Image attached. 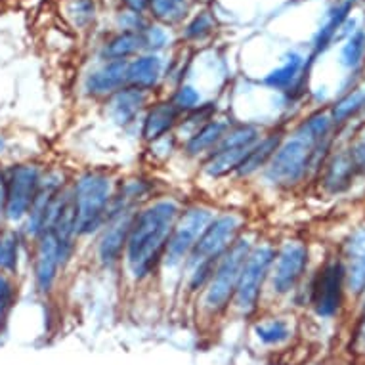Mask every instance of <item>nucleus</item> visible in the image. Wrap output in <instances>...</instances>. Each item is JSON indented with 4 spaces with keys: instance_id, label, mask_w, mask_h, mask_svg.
<instances>
[{
    "instance_id": "nucleus-23",
    "label": "nucleus",
    "mask_w": 365,
    "mask_h": 365,
    "mask_svg": "<svg viewBox=\"0 0 365 365\" xmlns=\"http://www.w3.org/2000/svg\"><path fill=\"white\" fill-rule=\"evenodd\" d=\"M304 67V58L297 52H291V54L285 58L282 66L272 69V71L262 78V84H266L268 88L279 90V92H287L294 86L297 78L300 77V71Z\"/></svg>"
},
{
    "instance_id": "nucleus-17",
    "label": "nucleus",
    "mask_w": 365,
    "mask_h": 365,
    "mask_svg": "<svg viewBox=\"0 0 365 365\" xmlns=\"http://www.w3.org/2000/svg\"><path fill=\"white\" fill-rule=\"evenodd\" d=\"M182 119V113L174 108L170 100H163L148 106L144 117H142V126H140V136L145 144H153L155 140H161L168 134L176 132Z\"/></svg>"
},
{
    "instance_id": "nucleus-40",
    "label": "nucleus",
    "mask_w": 365,
    "mask_h": 365,
    "mask_svg": "<svg viewBox=\"0 0 365 365\" xmlns=\"http://www.w3.org/2000/svg\"><path fill=\"white\" fill-rule=\"evenodd\" d=\"M4 148H6V142H4V138H0V153H2Z\"/></svg>"
},
{
    "instance_id": "nucleus-29",
    "label": "nucleus",
    "mask_w": 365,
    "mask_h": 365,
    "mask_svg": "<svg viewBox=\"0 0 365 365\" xmlns=\"http://www.w3.org/2000/svg\"><path fill=\"white\" fill-rule=\"evenodd\" d=\"M361 109H365V90L356 88L344 98H341V100L333 106L329 115L331 119H333V125L339 126L344 125V123L352 119V117H356Z\"/></svg>"
},
{
    "instance_id": "nucleus-30",
    "label": "nucleus",
    "mask_w": 365,
    "mask_h": 365,
    "mask_svg": "<svg viewBox=\"0 0 365 365\" xmlns=\"http://www.w3.org/2000/svg\"><path fill=\"white\" fill-rule=\"evenodd\" d=\"M365 56V31L356 29L348 35L346 42L342 44L341 50V63L348 69H356V67L364 61Z\"/></svg>"
},
{
    "instance_id": "nucleus-5",
    "label": "nucleus",
    "mask_w": 365,
    "mask_h": 365,
    "mask_svg": "<svg viewBox=\"0 0 365 365\" xmlns=\"http://www.w3.org/2000/svg\"><path fill=\"white\" fill-rule=\"evenodd\" d=\"M255 240L252 235L243 234L235 240V243L226 251V255L218 260L209 283L199 297V310L205 319H218L232 308L237 283H240L241 269L251 252Z\"/></svg>"
},
{
    "instance_id": "nucleus-28",
    "label": "nucleus",
    "mask_w": 365,
    "mask_h": 365,
    "mask_svg": "<svg viewBox=\"0 0 365 365\" xmlns=\"http://www.w3.org/2000/svg\"><path fill=\"white\" fill-rule=\"evenodd\" d=\"M19 247H21V240L18 232L8 230L4 234H0V274L4 276L18 274Z\"/></svg>"
},
{
    "instance_id": "nucleus-25",
    "label": "nucleus",
    "mask_w": 365,
    "mask_h": 365,
    "mask_svg": "<svg viewBox=\"0 0 365 365\" xmlns=\"http://www.w3.org/2000/svg\"><path fill=\"white\" fill-rule=\"evenodd\" d=\"M252 335L264 346H282L293 336V329L283 317H262L252 325Z\"/></svg>"
},
{
    "instance_id": "nucleus-31",
    "label": "nucleus",
    "mask_w": 365,
    "mask_h": 365,
    "mask_svg": "<svg viewBox=\"0 0 365 365\" xmlns=\"http://www.w3.org/2000/svg\"><path fill=\"white\" fill-rule=\"evenodd\" d=\"M215 31V18L210 16V12H201L195 14L190 21L186 24L184 31H182V36L186 41H203L207 36Z\"/></svg>"
},
{
    "instance_id": "nucleus-9",
    "label": "nucleus",
    "mask_w": 365,
    "mask_h": 365,
    "mask_svg": "<svg viewBox=\"0 0 365 365\" xmlns=\"http://www.w3.org/2000/svg\"><path fill=\"white\" fill-rule=\"evenodd\" d=\"M310 251L302 240H287L276 249V258L269 269L268 287L276 297H287L297 289L306 269Z\"/></svg>"
},
{
    "instance_id": "nucleus-35",
    "label": "nucleus",
    "mask_w": 365,
    "mask_h": 365,
    "mask_svg": "<svg viewBox=\"0 0 365 365\" xmlns=\"http://www.w3.org/2000/svg\"><path fill=\"white\" fill-rule=\"evenodd\" d=\"M117 24H119L120 31H125V33H138V35L150 25L142 14L128 12V10L120 12V16L117 18Z\"/></svg>"
},
{
    "instance_id": "nucleus-32",
    "label": "nucleus",
    "mask_w": 365,
    "mask_h": 365,
    "mask_svg": "<svg viewBox=\"0 0 365 365\" xmlns=\"http://www.w3.org/2000/svg\"><path fill=\"white\" fill-rule=\"evenodd\" d=\"M67 16L75 27H86L96 18V4L94 0H69Z\"/></svg>"
},
{
    "instance_id": "nucleus-8",
    "label": "nucleus",
    "mask_w": 365,
    "mask_h": 365,
    "mask_svg": "<svg viewBox=\"0 0 365 365\" xmlns=\"http://www.w3.org/2000/svg\"><path fill=\"white\" fill-rule=\"evenodd\" d=\"M260 138L262 128L258 125L243 123L230 126L218 145L203 159L201 170L210 180H222L230 174H235L241 161Z\"/></svg>"
},
{
    "instance_id": "nucleus-37",
    "label": "nucleus",
    "mask_w": 365,
    "mask_h": 365,
    "mask_svg": "<svg viewBox=\"0 0 365 365\" xmlns=\"http://www.w3.org/2000/svg\"><path fill=\"white\" fill-rule=\"evenodd\" d=\"M348 151H350V155H352L354 165L358 168V173H365V130L356 138V142H354L352 148Z\"/></svg>"
},
{
    "instance_id": "nucleus-13",
    "label": "nucleus",
    "mask_w": 365,
    "mask_h": 365,
    "mask_svg": "<svg viewBox=\"0 0 365 365\" xmlns=\"http://www.w3.org/2000/svg\"><path fill=\"white\" fill-rule=\"evenodd\" d=\"M136 210H123L109 216L106 226L96 235V262L103 269H115L123 266L126 241L130 234L132 218Z\"/></svg>"
},
{
    "instance_id": "nucleus-4",
    "label": "nucleus",
    "mask_w": 365,
    "mask_h": 365,
    "mask_svg": "<svg viewBox=\"0 0 365 365\" xmlns=\"http://www.w3.org/2000/svg\"><path fill=\"white\" fill-rule=\"evenodd\" d=\"M117 184L113 174L100 168L83 170L73 180L71 197L78 240L94 237L106 226Z\"/></svg>"
},
{
    "instance_id": "nucleus-33",
    "label": "nucleus",
    "mask_w": 365,
    "mask_h": 365,
    "mask_svg": "<svg viewBox=\"0 0 365 365\" xmlns=\"http://www.w3.org/2000/svg\"><path fill=\"white\" fill-rule=\"evenodd\" d=\"M140 36H142V50H144L145 54L161 52L168 44V41H170L167 29L159 24H150L140 33Z\"/></svg>"
},
{
    "instance_id": "nucleus-7",
    "label": "nucleus",
    "mask_w": 365,
    "mask_h": 365,
    "mask_svg": "<svg viewBox=\"0 0 365 365\" xmlns=\"http://www.w3.org/2000/svg\"><path fill=\"white\" fill-rule=\"evenodd\" d=\"M215 215V210L205 203H190L182 207L178 218L174 222L170 237H168L161 269H168V272L182 269L190 252L197 243L199 235L203 234V230Z\"/></svg>"
},
{
    "instance_id": "nucleus-3",
    "label": "nucleus",
    "mask_w": 365,
    "mask_h": 365,
    "mask_svg": "<svg viewBox=\"0 0 365 365\" xmlns=\"http://www.w3.org/2000/svg\"><path fill=\"white\" fill-rule=\"evenodd\" d=\"M243 216L234 210L216 212L212 220L207 224L203 234L199 235L197 243L190 252V257L184 262L180 274L182 282L186 285L190 294H199L209 283L216 264L220 260L230 247L234 245L243 230Z\"/></svg>"
},
{
    "instance_id": "nucleus-19",
    "label": "nucleus",
    "mask_w": 365,
    "mask_h": 365,
    "mask_svg": "<svg viewBox=\"0 0 365 365\" xmlns=\"http://www.w3.org/2000/svg\"><path fill=\"white\" fill-rule=\"evenodd\" d=\"M283 136H285L283 130H272L268 134H262V138L252 145L251 151L247 153L245 159L237 167L234 174L235 178L247 180L257 176V174H262V170L268 167V163L272 161V157H274V153H276L279 144H282Z\"/></svg>"
},
{
    "instance_id": "nucleus-18",
    "label": "nucleus",
    "mask_w": 365,
    "mask_h": 365,
    "mask_svg": "<svg viewBox=\"0 0 365 365\" xmlns=\"http://www.w3.org/2000/svg\"><path fill=\"white\" fill-rule=\"evenodd\" d=\"M126 66L128 61H106L84 78V92L90 98L108 100L126 86Z\"/></svg>"
},
{
    "instance_id": "nucleus-20",
    "label": "nucleus",
    "mask_w": 365,
    "mask_h": 365,
    "mask_svg": "<svg viewBox=\"0 0 365 365\" xmlns=\"http://www.w3.org/2000/svg\"><path fill=\"white\" fill-rule=\"evenodd\" d=\"M230 128V123L224 119H216L212 117L207 120L205 125H201L197 130L190 134L184 142H182V151L184 155L190 159H205L210 151L215 150L218 142L224 138V134Z\"/></svg>"
},
{
    "instance_id": "nucleus-39",
    "label": "nucleus",
    "mask_w": 365,
    "mask_h": 365,
    "mask_svg": "<svg viewBox=\"0 0 365 365\" xmlns=\"http://www.w3.org/2000/svg\"><path fill=\"white\" fill-rule=\"evenodd\" d=\"M6 207V173L0 170V215H4Z\"/></svg>"
},
{
    "instance_id": "nucleus-1",
    "label": "nucleus",
    "mask_w": 365,
    "mask_h": 365,
    "mask_svg": "<svg viewBox=\"0 0 365 365\" xmlns=\"http://www.w3.org/2000/svg\"><path fill=\"white\" fill-rule=\"evenodd\" d=\"M335 125L329 111H316L306 117L291 134H285L277 151L262 170L264 182L274 190H293L310 173L327 161L331 132Z\"/></svg>"
},
{
    "instance_id": "nucleus-10",
    "label": "nucleus",
    "mask_w": 365,
    "mask_h": 365,
    "mask_svg": "<svg viewBox=\"0 0 365 365\" xmlns=\"http://www.w3.org/2000/svg\"><path fill=\"white\" fill-rule=\"evenodd\" d=\"M346 293V274L341 257L329 258L310 285V304L319 317L331 319L341 312Z\"/></svg>"
},
{
    "instance_id": "nucleus-26",
    "label": "nucleus",
    "mask_w": 365,
    "mask_h": 365,
    "mask_svg": "<svg viewBox=\"0 0 365 365\" xmlns=\"http://www.w3.org/2000/svg\"><path fill=\"white\" fill-rule=\"evenodd\" d=\"M350 8H352V2H350V0H344L342 4H339V6L331 10L327 19H325V24L322 25V29L317 31L316 41H314V50H316V54L324 52L331 42H333L336 33L341 31L342 24L348 19Z\"/></svg>"
},
{
    "instance_id": "nucleus-15",
    "label": "nucleus",
    "mask_w": 365,
    "mask_h": 365,
    "mask_svg": "<svg viewBox=\"0 0 365 365\" xmlns=\"http://www.w3.org/2000/svg\"><path fill=\"white\" fill-rule=\"evenodd\" d=\"M150 103V94H145L142 90L125 86L119 92H115L113 96L106 100V117H108L115 126L128 128L142 120L145 109Z\"/></svg>"
},
{
    "instance_id": "nucleus-14",
    "label": "nucleus",
    "mask_w": 365,
    "mask_h": 365,
    "mask_svg": "<svg viewBox=\"0 0 365 365\" xmlns=\"http://www.w3.org/2000/svg\"><path fill=\"white\" fill-rule=\"evenodd\" d=\"M69 182L63 176L61 170H50V173L42 174L41 186L36 192V197L31 205V210L27 218L24 220V234L29 240L36 241L38 237L48 232L50 224V212H52V203H54L56 195L67 186Z\"/></svg>"
},
{
    "instance_id": "nucleus-41",
    "label": "nucleus",
    "mask_w": 365,
    "mask_h": 365,
    "mask_svg": "<svg viewBox=\"0 0 365 365\" xmlns=\"http://www.w3.org/2000/svg\"><path fill=\"white\" fill-rule=\"evenodd\" d=\"M350 2H354V0H350Z\"/></svg>"
},
{
    "instance_id": "nucleus-2",
    "label": "nucleus",
    "mask_w": 365,
    "mask_h": 365,
    "mask_svg": "<svg viewBox=\"0 0 365 365\" xmlns=\"http://www.w3.org/2000/svg\"><path fill=\"white\" fill-rule=\"evenodd\" d=\"M180 210L182 205L174 197L151 199L136 210L123 257L126 276L134 283L150 282L161 269L168 237Z\"/></svg>"
},
{
    "instance_id": "nucleus-27",
    "label": "nucleus",
    "mask_w": 365,
    "mask_h": 365,
    "mask_svg": "<svg viewBox=\"0 0 365 365\" xmlns=\"http://www.w3.org/2000/svg\"><path fill=\"white\" fill-rule=\"evenodd\" d=\"M187 0H151L150 14L159 25H178L186 19Z\"/></svg>"
},
{
    "instance_id": "nucleus-38",
    "label": "nucleus",
    "mask_w": 365,
    "mask_h": 365,
    "mask_svg": "<svg viewBox=\"0 0 365 365\" xmlns=\"http://www.w3.org/2000/svg\"><path fill=\"white\" fill-rule=\"evenodd\" d=\"M123 4L128 12L134 14H142L144 16L145 12H150L151 0H123Z\"/></svg>"
},
{
    "instance_id": "nucleus-24",
    "label": "nucleus",
    "mask_w": 365,
    "mask_h": 365,
    "mask_svg": "<svg viewBox=\"0 0 365 365\" xmlns=\"http://www.w3.org/2000/svg\"><path fill=\"white\" fill-rule=\"evenodd\" d=\"M140 52H142V36L138 33L119 31L103 44L102 58L106 61H130Z\"/></svg>"
},
{
    "instance_id": "nucleus-6",
    "label": "nucleus",
    "mask_w": 365,
    "mask_h": 365,
    "mask_svg": "<svg viewBox=\"0 0 365 365\" xmlns=\"http://www.w3.org/2000/svg\"><path fill=\"white\" fill-rule=\"evenodd\" d=\"M274 258H276V247L269 241H262V243L255 241V245L243 264V269H241L237 291H235L234 302H232V308L240 316L249 317L257 314L260 308V300H262L264 289L268 285Z\"/></svg>"
},
{
    "instance_id": "nucleus-11",
    "label": "nucleus",
    "mask_w": 365,
    "mask_h": 365,
    "mask_svg": "<svg viewBox=\"0 0 365 365\" xmlns=\"http://www.w3.org/2000/svg\"><path fill=\"white\" fill-rule=\"evenodd\" d=\"M42 170L35 163L14 165L6 173V207L4 218L8 222H24L35 201L41 186Z\"/></svg>"
},
{
    "instance_id": "nucleus-36",
    "label": "nucleus",
    "mask_w": 365,
    "mask_h": 365,
    "mask_svg": "<svg viewBox=\"0 0 365 365\" xmlns=\"http://www.w3.org/2000/svg\"><path fill=\"white\" fill-rule=\"evenodd\" d=\"M14 294L16 293H14V283L10 276L0 274V319H4L8 310L12 308Z\"/></svg>"
},
{
    "instance_id": "nucleus-16",
    "label": "nucleus",
    "mask_w": 365,
    "mask_h": 365,
    "mask_svg": "<svg viewBox=\"0 0 365 365\" xmlns=\"http://www.w3.org/2000/svg\"><path fill=\"white\" fill-rule=\"evenodd\" d=\"M341 260L346 274V291L361 297L365 291V224L354 227L348 235Z\"/></svg>"
},
{
    "instance_id": "nucleus-12",
    "label": "nucleus",
    "mask_w": 365,
    "mask_h": 365,
    "mask_svg": "<svg viewBox=\"0 0 365 365\" xmlns=\"http://www.w3.org/2000/svg\"><path fill=\"white\" fill-rule=\"evenodd\" d=\"M73 255L58 243L54 235L46 234L35 241V260H33V277L35 287L41 294L52 293L60 274L71 262Z\"/></svg>"
},
{
    "instance_id": "nucleus-22",
    "label": "nucleus",
    "mask_w": 365,
    "mask_h": 365,
    "mask_svg": "<svg viewBox=\"0 0 365 365\" xmlns=\"http://www.w3.org/2000/svg\"><path fill=\"white\" fill-rule=\"evenodd\" d=\"M358 168L354 165V159L348 150H341L327 157L324 163V187L325 192L331 195L346 192L348 187L352 186L354 178H356Z\"/></svg>"
},
{
    "instance_id": "nucleus-34",
    "label": "nucleus",
    "mask_w": 365,
    "mask_h": 365,
    "mask_svg": "<svg viewBox=\"0 0 365 365\" xmlns=\"http://www.w3.org/2000/svg\"><path fill=\"white\" fill-rule=\"evenodd\" d=\"M170 102L182 115L192 113L193 109L201 106V94H199V90L193 88L192 84H180L170 98Z\"/></svg>"
},
{
    "instance_id": "nucleus-21",
    "label": "nucleus",
    "mask_w": 365,
    "mask_h": 365,
    "mask_svg": "<svg viewBox=\"0 0 365 365\" xmlns=\"http://www.w3.org/2000/svg\"><path fill=\"white\" fill-rule=\"evenodd\" d=\"M163 77V60L159 54H138L126 66V86L151 94Z\"/></svg>"
}]
</instances>
